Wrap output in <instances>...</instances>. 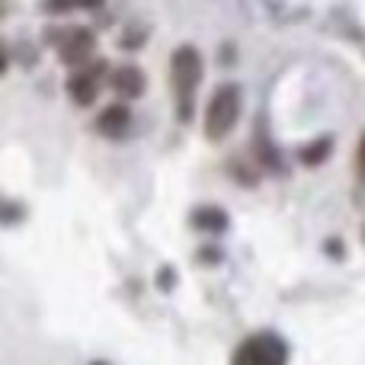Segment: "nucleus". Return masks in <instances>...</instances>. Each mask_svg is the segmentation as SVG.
Masks as SVG:
<instances>
[{"mask_svg":"<svg viewBox=\"0 0 365 365\" xmlns=\"http://www.w3.org/2000/svg\"><path fill=\"white\" fill-rule=\"evenodd\" d=\"M202 55L192 45H180L170 55V87H173V106H177V119L189 122L195 109V93L202 87Z\"/></svg>","mask_w":365,"mask_h":365,"instance_id":"f257e3e1","label":"nucleus"},{"mask_svg":"<svg viewBox=\"0 0 365 365\" xmlns=\"http://www.w3.org/2000/svg\"><path fill=\"white\" fill-rule=\"evenodd\" d=\"M240 115V87L237 83H225L212 93L205 106V138L208 141H221L234 132Z\"/></svg>","mask_w":365,"mask_h":365,"instance_id":"f03ea898","label":"nucleus"},{"mask_svg":"<svg viewBox=\"0 0 365 365\" xmlns=\"http://www.w3.org/2000/svg\"><path fill=\"white\" fill-rule=\"evenodd\" d=\"M109 81V64L106 61H87L81 68H71V77L64 83L68 96L77 103V106H90V103L100 96V90L106 87Z\"/></svg>","mask_w":365,"mask_h":365,"instance_id":"7ed1b4c3","label":"nucleus"},{"mask_svg":"<svg viewBox=\"0 0 365 365\" xmlns=\"http://www.w3.org/2000/svg\"><path fill=\"white\" fill-rule=\"evenodd\" d=\"M289 362V346L276 334H257L240 343L231 365H285Z\"/></svg>","mask_w":365,"mask_h":365,"instance_id":"20e7f679","label":"nucleus"},{"mask_svg":"<svg viewBox=\"0 0 365 365\" xmlns=\"http://www.w3.org/2000/svg\"><path fill=\"white\" fill-rule=\"evenodd\" d=\"M96 36L87 26H68V29L55 32V51L68 68H81V64L93 61Z\"/></svg>","mask_w":365,"mask_h":365,"instance_id":"39448f33","label":"nucleus"},{"mask_svg":"<svg viewBox=\"0 0 365 365\" xmlns=\"http://www.w3.org/2000/svg\"><path fill=\"white\" fill-rule=\"evenodd\" d=\"M96 132L103 135V138H125L128 132H132V109L125 106V103H113V106H106L100 115H96Z\"/></svg>","mask_w":365,"mask_h":365,"instance_id":"423d86ee","label":"nucleus"},{"mask_svg":"<svg viewBox=\"0 0 365 365\" xmlns=\"http://www.w3.org/2000/svg\"><path fill=\"white\" fill-rule=\"evenodd\" d=\"M106 83L113 87V93L119 96V100H135V96L145 93V74H141V68H135V64L115 68Z\"/></svg>","mask_w":365,"mask_h":365,"instance_id":"0eeeda50","label":"nucleus"},{"mask_svg":"<svg viewBox=\"0 0 365 365\" xmlns=\"http://www.w3.org/2000/svg\"><path fill=\"white\" fill-rule=\"evenodd\" d=\"M103 0H42L45 13H77V10H96Z\"/></svg>","mask_w":365,"mask_h":365,"instance_id":"6e6552de","label":"nucleus"},{"mask_svg":"<svg viewBox=\"0 0 365 365\" xmlns=\"http://www.w3.org/2000/svg\"><path fill=\"white\" fill-rule=\"evenodd\" d=\"M356 173L365 180V135L359 138V151H356Z\"/></svg>","mask_w":365,"mask_h":365,"instance_id":"1a4fd4ad","label":"nucleus"},{"mask_svg":"<svg viewBox=\"0 0 365 365\" xmlns=\"http://www.w3.org/2000/svg\"><path fill=\"white\" fill-rule=\"evenodd\" d=\"M6 68H10V58H6V48L0 45V74H6Z\"/></svg>","mask_w":365,"mask_h":365,"instance_id":"9d476101","label":"nucleus"}]
</instances>
